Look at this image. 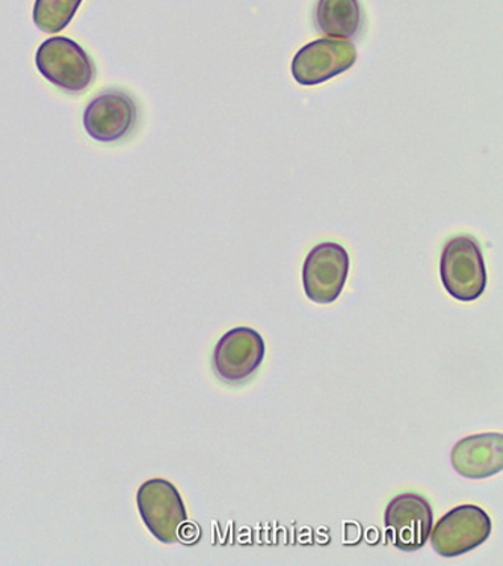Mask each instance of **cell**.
<instances>
[{
    "label": "cell",
    "instance_id": "8fae6325",
    "mask_svg": "<svg viewBox=\"0 0 503 566\" xmlns=\"http://www.w3.org/2000/svg\"><path fill=\"white\" fill-rule=\"evenodd\" d=\"M316 24L328 39H354L361 28L358 0H317Z\"/></svg>",
    "mask_w": 503,
    "mask_h": 566
},
{
    "label": "cell",
    "instance_id": "7a4b0ae2",
    "mask_svg": "<svg viewBox=\"0 0 503 566\" xmlns=\"http://www.w3.org/2000/svg\"><path fill=\"white\" fill-rule=\"evenodd\" d=\"M443 287L461 303H473L486 289V268L480 245L472 235H455L440 258Z\"/></svg>",
    "mask_w": 503,
    "mask_h": 566
},
{
    "label": "cell",
    "instance_id": "3957f363",
    "mask_svg": "<svg viewBox=\"0 0 503 566\" xmlns=\"http://www.w3.org/2000/svg\"><path fill=\"white\" fill-rule=\"evenodd\" d=\"M136 506L148 532L159 543L176 544L188 514L179 490L165 479L144 482L136 493Z\"/></svg>",
    "mask_w": 503,
    "mask_h": 566
},
{
    "label": "cell",
    "instance_id": "ba28073f",
    "mask_svg": "<svg viewBox=\"0 0 503 566\" xmlns=\"http://www.w3.org/2000/svg\"><path fill=\"white\" fill-rule=\"evenodd\" d=\"M266 346L261 334L247 326L230 329L213 350V369L226 382L249 379L261 367Z\"/></svg>",
    "mask_w": 503,
    "mask_h": 566
},
{
    "label": "cell",
    "instance_id": "52a82bcc",
    "mask_svg": "<svg viewBox=\"0 0 503 566\" xmlns=\"http://www.w3.org/2000/svg\"><path fill=\"white\" fill-rule=\"evenodd\" d=\"M138 111L125 91H103L86 105L84 129L90 138L102 144L117 143L134 130Z\"/></svg>",
    "mask_w": 503,
    "mask_h": 566
},
{
    "label": "cell",
    "instance_id": "277c9868",
    "mask_svg": "<svg viewBox=\"0 0 503 566\" xmlns=\"http://www.w3.org/2000/svg\"><path fill=\"white\" fill-rule=\"evenodd\" d=\"M492 520L482 507L461 505L441 516L431 528L432 549L441 557H459L489 539Z\"/></svg>",
    "mask_w": 503,
    "mask_h": 566
},
{
    "label": "cell",
    "instance_id": "8992f818",
    "mask_svg": "<svg viewBox=\"0 0 503 566\" xmlns=\"http://www.w3.org/2000/svg\"><path fill=\"white\" fill-rule=\"evenodd\" d=\"M356 45L346 40L319 39L301 48L292 61V76L300 85L325 84L348 72L357 62Z\"/></svg>",
    "mask_w": 503,
    "mask_h": 566
},
{
    "label": "cell",
    "instance_id": "7c38bea8",
    "mask_svg": "<svg viewBox=\"0 0 503 566\" xmlns=\"http://www.w3.org/2000/svg\"><path fill=\"white\" fill-rule=\"evenodd\" d=\"M84 0H35L32 20L44 34H57L72 23Z\"/></svg>",
    "mask_w": 503,
    "mask_h": 566
},
{
    "label": "cell",
    "instance_id": "9c48e42d",
    "mask_svg": "<svg viewBox=\"0 0 503 566\" xmlns=\"http://www.w3.org/2000/svg\"><path fill=\"white\" fill-rule=\"evenodd\" d=\"M387 528L394 532L396 548L416 552L430 538L434 514L427 499L415 493L396 495L385 514Z\"/></svg>",
    "mask_w": 503,
    "mask_h": 566
},
{
    "label": "cell",
    "instance_id": "30bf717a",
    "mask_svg": "<svg viewBox=\"0 0 503 566\" xmlns=\"http://www.w3.org/2000/svg\"><path fill=\"white\" fill-rule=\"evenodd\" d=\"M451 464L468 479H485L503 469V436L501 432L478 433L453 446Z\"/></svg>",
    "mask_w": 503,
    "mask_h": 566
},
{
    "label": "cell",
    "instance_id": "5b68a950",
    "mask_svg": "<svg viewBox=\"0 0 503 566\" xmlns=\"http://www.w3.org/2000/svg\"><path fill=\"white\" fill-rule=\"evenodd\" d=\"M349 254L340 243L323 242L304 260L303 287L312 303L328 305L344 292L349 274Z\"/></svg>",
    "mask_w": 503,
    "mask_h": 566
},
{
    "label": "cell",
    "instance_id": "6da1fadb",
    "mask_svg": "<svg viewBox=\"0 0 503 566\" xmlns=\"http://www.w3.org/2000/svg\"><path fill=\"white\" fill-rule=\"evenodd\" d=\"M35 65L45 81L69 94H82L96 81V64L84 48L69 36L43 41Z\"/></svg>",
    "mask_w": 503,
    "mask_h": 566
}]
</instances>
